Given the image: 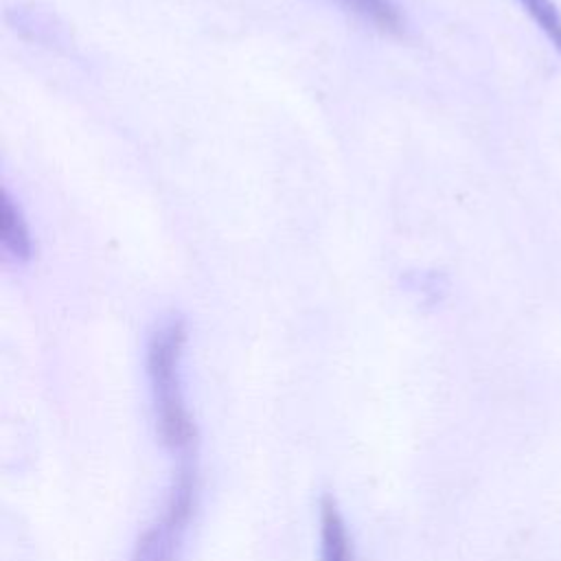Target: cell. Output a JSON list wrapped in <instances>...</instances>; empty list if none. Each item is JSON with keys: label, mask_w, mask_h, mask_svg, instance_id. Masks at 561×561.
I'll return each mask as SVG.
<instances>
[{"label": "cell", "mask_w": 561, "mask_h": 561, "mask_svg": "<svg viewBox=\"0 0 561 561\" xmlns=\"http://www.w3.org/2000/svg\"><path fill=\"white\" fill-rule=\"evenodd\" d=\"M519 4L561 55V13L557 4L552 0H519Z\"/></svg>", "instance_id": "6"}, {"label": "cell", "mask_w": 561, "mask_h": 561, "mask_svg": "<svg viewBox=\"0 0 561 561\" xmlns=\"http://www.w3.org/2000/svg\"><path fill=\"white\" fill-rule=\"evenodd\" d=\"M184 344L186 324L180 316L162 320L147 342V379L156 434L178 460L195 458L199 440L182 383Z\"/></svg>", "instance_id": "1"}, {"label": "cell", "mask_w": 561, "mask_h": 561, "mask_svg": "<svg viewBox=\"0 0 561 561\" xmlns=\"http://www.w3.org/2000/svg\"><path fill=\"white\" fill-rule=\"evenodd\" d=\"M199 500V473L195 458L178 460L173 480L160 511L138 535L129 561H180L184 537Z\"/></svg>", "instance_id": "2"}, {"label": "cell", "mask_w": 561, "mask_h": 561, "mask_svg": "<svg viewBox=\"0 0 561 561\" xmlns=\"http://www.w3.org/2000/svg\"><path fill=\"white\" fill-rule=\"evenodd\" d=\"M320 557L322 561H355L346 519L333 493L320 497Z\"/></svg>", "instance_id": "3"}, {"label": "cell", "mask_w": 561, "mask_h": 561, "mask_svg": "<svg viewBox=\"0 0 561 561\" xmlns=\"http://www.w3.org/2000/svg\"><path fill=\"white\" fill-rule=\"evenodd\" d=\"M351 11L362 15L386 33H401V15L390 0H342Z\"/></svg>", "instance_id": "5"}, {"label": "cell", "mask_w": 561, "mask_h": 561, "mask_svg": "<svg viewBox=\"0 0 561 561\" xmlns=\"http://www.w3.org/2000/svg\"><path fill=\"white\" fill-rule=\"evenodd\" d=\"M0 241L4 252L15 261L31 259V237L26 230V221L13 199L2 193L0 202Z\"/></svg>", "instance_id": "4"}]
</instances>
